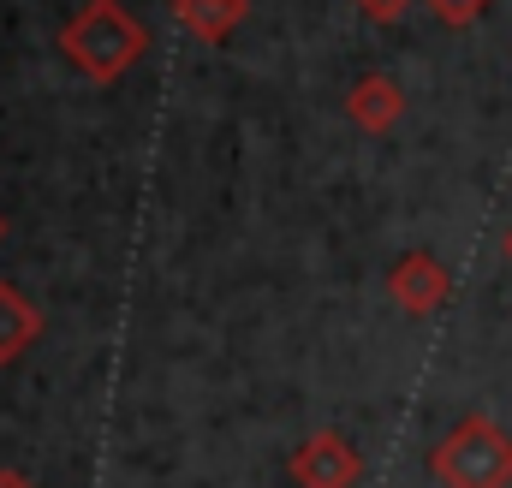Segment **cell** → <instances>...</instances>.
I'll return each instance as SVG.
<instances>
[{"label":"cell","instance_id":"1","mask_svg":"<svg viewBox=\"0 0 512 488\" xmlns=\"http://www.w3.org/2000/svg\"><path fill=\"white\" fill-rule=\"evenodd\" d=\"M143 48H149V30L131 18L120 0H90V6L72 12L66 30H60V54H66L90 84L126 78L131 66L143 60Z\"/></svg>","mask_w":512,"mask_h":488},{"label":"cell","instance_id":"2","mask_svg":"<svg viewBox=\"0 0 512 488\" xmlns=\"http://www.w3.org/2000/svg\"><path fill=\"white\" fill-rule=\"evenodd\" d=\"M429 471L441 488H512V435L495 417L471 411L435 441Z\"/></svg>","mask_w":512,"mask_h":488},{"label":"cell","instance_id":"3","mask_svg":"<svg viewBox=\"0 0 512 488\" xmlns=\"http://www.w3.org/2000/svg\"><path fill=\"white\" fill-rule=\"evenodd\" d=\"M292 483L298 488H352L364 477V453L352 447V435L340 429H316L292 447Z\"/></svg>","mask_w":512,"mask_h":488},{"label":"cell","instance_id":"4","mask_svg":"<svg viewBox=\"0 0 512 488\" xmlns=\"http://www.w3.org/2000/svg\"><path fill=\"white\" fill-rule=\"evenodd\" d=\"M387 298H393L405 316H435V310L453 298V274H447V262H435L429 250H405V256L387 268Z\"/></svg>","mask_w":512,"mask_h":488},{"label":"cell","instance_id":"5","mask_svg":"<svg viewBox=\"0 0 512 488\" xmlns=\"http://www.w3.org/2000/svg\"><path fill=\"white\" fill-rule=\"evenodd\" d=\"M346 120L358 125V131H370V137H382V131H393V125L405 120V90L387 72H364L352 84V96H346Z\"/></svg>","mask_w":512,"mask_h":488},{"label":"cell","instance_id":"6","mask_svg":"<svg viewBox=\"0 0 512 488\" xmlns=\"http://www.w3.org/2000/svg\"><path fill=\"white\" fill-rule=\"evenodd\" d=\"M36 340H42V310H36V298H24L18 286L0 280V364H18Z\"/></svg>","mask_w":512,"mask_h":488},{"label":"cell","instance_id":"7","mask_svg":"<svg viewBox=\"0 0 512 488\" xmlns=\"http://www.w3.org/2000/svg\"><path fill=\"white\" fill-rule=\"evenodd\" d=\"M173 12H179V24L197 36V42H227L239 24H245V0H173Z\"/></svg>","mask_w":512,"mask_h":488},{"label":"cell","instance_id":"8","mask_svg":"<svg viewBox=\"0 0 512 488\" xmlns=\"http://www.w3.org/2000/svg\"><path fill=\"white\" fill-rule=\"evenodd\" d=\"M441 24H471V18H483L489 12V0H423Z\"/></svg>","mask_w":512,"mask_h":488},{"label":"cell","instance_id":"9","mask_svg":"<svg viewBox=\"0 0 512 488\" xmlns=\"http://www.w3.org/2000/svg\"><path fill=\"white\" fill-rule=\"evenodd\" d=\"M352 6H358V18H370V24H399L411 0H352Z\"/></svg>","mask_w":512,"mask_h":488},{"label":"cell","instance_id":"10","mask_svg":"<svg viewBox=\"0 0 512 488\" xmlns=\"http://www.w3.org/2000/svg\"><path fill=\"white\" fill-rule=\"evenodd\" d=\"M0 488H36L24 471H0Z\"/></svg>","mask_w":512,"mask_h":488},{"label":"cell","instance_id":"11","mask_svg":"<svg viewBox=\"0 0 512 488\" xmlns=\"http://www.w3.org/2000/svg\"><path fill=\"white\" fill-rule=\"evenodd\" d=\"M507 262H512V227H507Z\"/></svg>","mask_w":512,"mask_h":488},{"label":"cell","instance_id":"12","mask_svg":"<svg viewBox=\"0 0 512 488\" xmlns=\"http://www.w3.org/2000/svg\"><path fill=\"white\" fill-rule=\"evenodd\" d=\"M0 239H6V215H0Z\"/></svg>","mask_w":512,"mask_h":488}]
</instances>
